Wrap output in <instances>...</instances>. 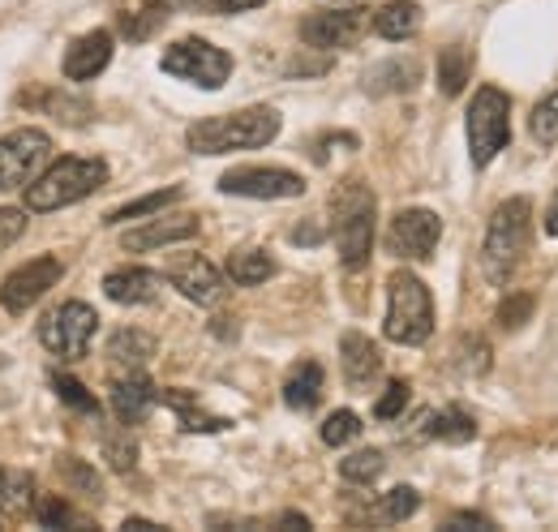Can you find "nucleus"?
Segmentation results:
<instances>
[{
	"instance_id": "a19ab883",
	"label": "nucleus",
	"mask_w": 558,
	"mask_h": 532,
	"mask_svg": "<svg viewBox=\"0 0 558 532\" xmlns=\"http://www.w3.org/2000/svg\"><path fill=\"white\" fill-rule=\"evenodd\" d=\"M22 232H26V210H17V206H0V254H4Z\"/></svg>"
},
{
	"instance_id": "c9c22d12",
	"label": "nucleus",
	"mask_w": 558,
	"mask_h": 532,
	"mask_svg": "<svg viewBox=\"0 0 558 532\" xmlns=\"http://www.w3.org/2000/svg\"><path fill=\"white\" fill-rule=\"evenodd\" d=\"M361 438V416L352 412V408H340V412H331L327 421H323V443L327 447H349Z\"/></svg>"
},
{
	"instance_id": "09e8293b",
	"label": "nucleus",
	"mask_w": 558,
	"mask_h": 532,
	"mask_svg": "<svg viewBox=\"0 0 558 532\" xmlns=\"http://www.w3.org/2000/svg\"><path fill=\"white\" fill-rule=\"evenodd\" d=\"M546 232L558 237V194H555V202H550V210H546Z\"/></svg>"
},
{
	"instance_id": "b1692460",
	"label": "nucleus",
	"mask_w": 558,
	"mask_h": 532,
	"mask_svg": "<svg viewBox=\"0 0 558 532\" xmlns=\"http://www.w3.org/2000/svg\"><path fill=\"white\" fill-rule=\"evenodd\" d=\"M421 425H425V438H438V443H451V447L477 438V421H473L464 408H456V403L442 408V412H425Z\"/></svg>"
},
{
	"instance_id": "dca6fc26",
	"label": "nucleus",
	"mask_w": 558,
	"mask_h": 532,
	"mask_svg": "<svg viewBox=\"0 0 558 532\" xmlns=\"http://www.w3.org/2000/svg\"><path fill=\"white\" fill-rule=\"evenodd\" d=\"M340 370H344V383L352 391H365L383 378V352L369 335L344 331L340 335Z\"/></svg>"
},
{
	"instance_id": "e433bc0d",
	"label": "nucleus",
	"mask_w": 558,
	"mask_h": 532,
	"mask_svg": "<svg viewBox=\"0 0 558 532\" xmlns=\"http://www.w3.org/2000/svg\"><path fill=\"white\" fill-rule=\"evenodd\" d=\"M533 305H537V301H533L529 292H507L502 305H498V314H494V323H498L502 331H520V327L533 318Z\"/></svg>"
},
{
	"instance_id": "6ab92c4d",
	"label": "nucleus",
	"mask_w": 558,
	"mask_h": 532,
	"mask_svg": "<svg viewBox=\"0 0 558 532\" xmlns=\"http://www.w3.org/2000/svg\"><path fill=\"white\" fill-rule=\"evenodd\" d=\"M155 403H159V387H155L142 370H134L130 378H121V383L112 387V412H117L121 425H142Z\"/></svg>"
},
{
	"instance_id": "2f4dec72",
	"label": "nucleus",
	"mask_w": 558,
	"mask_h": 532,
	"mask_svg": "<svg viewBox=\"0 0 558 532\" xmlns=\"http://www.w3.org/2000/svg\"><path fill=\"white\" fill-rule=\"evenodd\" d=\"M99 447H104V460H108L112 472H134V468H138V443H134L130 425H121V430H104Z\"/></svg>"
},
{
	"instance_id": "7c9ffc66",
	"label": "nucleus",
	"mask_w": 558,
	"mask_h": 532,
	"mask_svg": "<svg viewBox=\"0 0 558 532\" xmlns=\"http://www.w3.org/2000/svg\"><path fill=\"white\" fill-rule=\"evenodd\" d=\"M181 185H168V190H155V194H142V198L125 202V206H117V210H108V219L104 223H125V219H142V215H159V210H168V206H177L181 202Z\"/></svg>"
},
{
	"instance_id": "f03ea898",
	"label": "nucleus",
	"mask_w": 558,
	"mask_h": 532,
	"mask_svg": "<svg viewBox=\"0 0 558 532\" xmlns=\"http://www.w3.org/2000/svg\"><path fill=\"white\" fill-rule=\"evenodd\" d=\"M279 137V112L258 104V108H241V112H223L194 121L185 130V146L194 155H232V150H258Z\"/></svg>"
},
{
	"instance_id": "4c0bfd02",
	"label": "nucleus",
	"mask_w": 558,
	"mask_h": 532,
	"mask_svg": "<svg viewBox=\"0 0 558 532\" xmlns=\"http://www.w3.org/2000/svg\"><path fill=\"white\" fill-rule=\"evenodd\" d=\"M529 130H533V137H537L542 146H555V142H558V90H550V95H546V99L533 108Z\"/></svg>"
},
{
	"instance_id": "0eeeda50",
	"label": "nucleus",
	"mask_w": 558,
	"mask_h": 532,
	"mask_svg": "<svg viewBox=\"0 0 558 532\" xmlns=\"http://www.w3.org/2000/svg\"><path fill=\"white\" fill-rule=\"evenodd\" d=\"M52 159V137L44 130H13L0 137V194L26 190Z\"/></svg>"
},
{
	"instance_id": "f8f14e48",
	"label": "nucleus",
	"mask_w": 558,
	"mask_h": 532,
	"mask_svg": "<svg viewBox=\"0 0 558 532\" xmlns=\"http://www.w3.org/2000/svg\"><path fill=\"white\" fill-rule=\"evenodd\" d=\"M438 241H442V219H438L434 210H425V206L400 210V215L391 219V228H387V250H391L396 258H404V263H425V258H434Z\"/></svg>"
},
{
	"instance_id": "5701e85b",
	"label": "nucleus",
	"mask_w": 558,
	"mask_h": 532,
	"mask_svg": "<svg viewBox=\"0 0 558 532\" xmlns=\"http://www.w3.org/2000/svg\"><path fill=\"white\" fill-rule=\"evenodd\" d=\"M323 387H327L323 365H318V361H301V365L288 374V383H283V403H288L292 412H310V408H318Z\"/></svg>"
},
{
	"instance_id": "49530a36",
	"label": "nucleus",
	"mask_w": 558,
	"mask_h": 532,
	"mask_svg": "<svg viewBox=\"0 0 558 532\" xmlns=\"http://www.w3.org/2000/svg\"><path fill=\"white\" fill-rule=\"evenodd\" d=\"M210 331L223 335V339H232V335H236V318H215V323H210Z\"/></svg>"
},
{
	"instance_id": "412c9836",
	"label": "nucleus",
	"mask_w": 558,
	"mask_h": 532,
	"mask_svg": "<svg viewBox=\"0 0 558 532\" xmlns=\"http://www.w3.org/2000/svg\"><path fill=\"white\" fill-rule=\"evenodd\" d=\"M155 352H159L155 335L138 331V327H121V331H112V339H108V361L121 365V370H130V374H134V370H146Z\"/></svg>"
},
{
	"instance_id": "1a4fd4ad",
	"label": "nucleus",
	"mask_w": 558,
	"mask_h": 532,
	"mask_svg": "<svg viewBox=\"0 0 558 532\" xmlns=\"http://www.w3.org/2000/svg\"><path fill=\"white\" fill-rule=\"evenodd\" d=\"M95 331H99L95 305H86V301H65V305H57V310L44 318L39 343H44L52 356H61V361H77V356H86Z\"/></svg>"
},
{
	"instance_id": "a18cd8bd",
	"label": "nucleus",
	"mask_w": 558,
	"mask_h": 532,
	"mask_svg": "<svg viewBox=\"0 0 558 532\" xmlns=\"http://www.w3.org/2000/svg\"><path fill=\"white\" fill-rule=\"evenodd\" d=\"M327 69H331V61H327L323 52H318V57H292V61H288V73H292V77H296V73H301V77H305V73H327Z\"/></svg>"
},
{
	"instance_id": "72a5a7b5",
	"label": "nucleus",
	"mask_w": 558,
	"mask_h": 532,
	"mask_svg": "<svg viewBox=\"0 0 558 532\" xmlns=\"http://www.w3.org/2000/svg\"><path fill=\"white\" fill-rule=\"evenodd\" d=\"M48 383H52V391L61 396V403H70L73 412H86V416H99V403H95V396L73 378V374H65V370H52L48 374Z\"/></svg>"
},
{
	"instance_id": "ddd939ff",
	"label": "nucleus",
	"mask_w": 558,
	"mask_h": 532,
	"mask_svg": "<svg viewBox=\"0 0 558 532\" xmlns=\"http://www.w3.org/2000/svg\"><path fill=\"white\" fill-rule=\"evenodd\" d=\"M361 31H365L361 9H327V13H310L301 22V44L314 52H340L361 39Z\"/></svg>"
},
{
	"instance_id": "de8ad7c7",
	"label": "nucleus",
	"mask_w": 558,
	"mask_h": 532,
	"mask_svg": "<svg viewBox=\"0 0 558 532\" xmlns=\"http://www.w3.org/2000/svg\"><path fill=\"white\" fill-rule=\"evenodd\" d=\"M279 524H283V529H310V520H305V516H296V511L279 516Z\"/></svg>"
},
{
	"instance_id": "20e7f679",
	"label": "nucleus",
	"mask_w": 558,
	"mask_h": 532,
	"mask_svg": "<svg viewBox=\"0 0 558 532\" xmlns=\"http://www.w3.org/2000/svg\"><path fill=\"white\" fill-rule=\"evenodd\" d=\"M331 237L340 250L344 270H361L374 254V219H378V202L365 181H344L331 198Z\"/></svg>"
},
{
	"instance_id": "4468645a",
	"label": "nucleus",
	"mask_w": 558,
	"mask_h": 532,
	"mask_svg": "<svg viewBox=\"0 0 558 532\" xmlns=\"http://www.w3.org/2000/svg\"><path fill=\"white\" fill-rule=\"evenodd\" d=\"M168 283L185 297V301H194V305H219V297H223V275H219V266L203 258V254H185V258H172L168 263Z\"/></svg>"
},
{
	"instance_id": "c03bdc74",
	"label": "nucleus",
	"mask_w": 558,
	"mask_h": 532,
	"mask_svg": "<svg viewBox=\"0 0 558 532\" xmlns=\"http://www.w3.org/2000/svg\"><path fill=\"white\" fill-rule=\"evenodd\" d=\"M288 237H292V245H323V237H327V228H323L318 219H310V223H301V228H292Z\"/></svg>"
},
{
	"instance_id": "c756f323",
	"label": "nucleus",
	"mask_w": 558,
	"mask_h": 532,
	"mask_svg": "<svg viewBox=\"0 0 558 532\" xmlns=\"http://www.w3.org/2000/svg\"><path fill=\"white\" fill-rule=\"evenodd\" d=\"M469 73H473V61H469V52L460 44H451V48L438 52V90L447 99H456L469 86Z\"/></svg>"
},
{
	"instance_id": "393cba45",
	"label": "nucleus",
	"mask_w": 558,
	"mask_h": 532,
	"mask_svg": "<svg viewBox=\"0 0 558 532\" xmlns=\"http://www.w3.org/2000/svg\"><path fill=\"white\" fill-rule=\"evenodd\" d=\"M421 507V494L413 485H396V489H387L369 511H365V520L369 524H378V529H391V524H404L409 516H417Z\"/></svg>"
},
{
	"instance_id": "58836bf2",
	"label": "nucleus",
	"mask_w": 558,
	"mask_h": 532,
	"mask_svg": "<svg viewBox=\"0 0 558 532\" xmlns=\"http://www.w3.org/2000/svg\"><path fill=\"white\" fill-rule=\"evenodd\" d=\"M409 396H413V391H409V383H400V378H396V383H391V387L378 396V403H374V416H378V421H396V416L409 408Z\"/></svg>"
},
{
	"instance_id": "37998d69",
	"label": "nucleus",
	"mask_w": 558,
	"mask_h": 532,
	"mask_svg": "<svg viewBox=\"0 0 558 532\" xmlns=\"http://www.w3.org/2000/svg\"><path fill=\"white\" fill-rule=\"evenodd\" d=\"M258 4H267V0H194V9H207V13H245Z\"/></svg>"
},
{
	"instance_id": "cd10ccee",
	"label": "nucleus",
	"mask_w": 558,
	"mask_h": 532,
	"mask_svg": "<svg viewBox=\"0 0 558 532\" xmlns=\"http://www.w3.org/2000/svg\"><path fill=\"white\" fill-rule=\"evenodd\" d=\"M276 270L279 266L267 250H236V254L228 258V279L241 283V288H258V283H267Z\"/></svg>"
},
{
	"instance_id": "9d476101",
	"label": "nucleus",
	"mask_w": 558,
	"mask_h": 532,
	"mask_svg": "<svg viewBox=\"0 0 558 532\" xmlns=\"http://www.w3.org/2000/svg\"><path fill=\"white\" fill-rule=\"evenodd\" d=\"M219 194H232V198H258V202H283V198H301L305 194V181L288 168H263V164H250V168H228L219 177Z\"/></svg>"
},
{
	"instance_id": "3c124183",
	"label": "nucleus",
	"mask_w": 558,
	"mask_h": 532,
	"mask_svg": "<svg viewBox=\"0 0 558 532\" xmlns=\"http://www.w3.org/2000/svg\"><path fill=\"white\" fill-rule=\"evenodd\" d=\"M4 481H9V468H0V494H4ZM0 529H4V511H0Z\"/></svg>"
},
{
	"instance_id": "9b49d317",
	"label": "nucleus",
	"mask_w": 558,
	"mask_h": 532,
	"mask_svg": "<svg viewBox=\"0 0 558 532\" xmlns=\"http://www.w3.org/2000/svg\"><path fill=\"white\" fill-rule=\"evenodd\" d=\"M65 275V266L61 258H31V263H22L13 275H4V283H0V310L4 314H26V310H35L44 297H48V288H57V279Z\"/></svg>"
},
{
	"instance_id": "f704fd0d",
	"label": "nucleus",
	"mask_w": 558,
	"mask_h": 532,
	"mask_svg": "<svg viewBox=\"0 0 558 532\" xmlns=\"http://www.w3.org/2000/svg\"><path fill=\"white\" fill-rule=\"evenodd\" d=\"M57 472L65 476V485L77 489V494H90V498H99L104 494V481H99V472L90 464H82L77 456H57Z\"/></svg>"
},
{
	"instance_id": "8fccbe9b",
	"label": "nucleus",
	"mask_w": 558,
	"mask_h": 532,
	"mask_svg": "<svg viewBox=\"0 0 558 532\" xmlns=\"http://www.w3.org/2000/svg\"><path fill=\"white\" fill-rule=\"evenodd\" d=\"M125 532H159V524H150V520H125Z\"/></svg>"
},
{
	"instance_id": "aec40b11",
	"label": "nucleus",
	"mask_w": 558,
	"mask_h": 532,
	"mask_svg": "<svg viewBox=\"0 0 558 532\" xmlns=\"http://www.w3.org/2000/svg\"><path fill=\"white\" fill-rule=\"evenodd\" d=\"M421 65L413 57H391V61H378V65L365 69V90L369 95H409L417 90Z\"/></svg>"
},
{
	"instance_id": "473e14b6",
	"label": "nucleus",
	"mask_w": 558,
	"mask_h": 532,
	"mask_svg": "<svg viewBox=\"0 0 558 532\" xmlns=\"http://www.w3.org/2000/svg\"><path fill=\"white\" fill-rule=\"evenodd\" d=\"M383 472H387V456H383V451H374V447L352 451L349 460H340V476H344L349 485H374Z\"/></svg>"
},
{
	"instance_id": "6e6552de",
	"label": "nucleus",
	"mask_w": 558,
	"mask_h": 532,
	"mask_svg": "<svg viewBox=\"0 0 558 532\" xmlns=\"http://www.w3.org/2000/svg\"><path fill=\"white\" fill-rule=\"evenodd\" d=\"M163 73L181 77V82H194L203 90H219L228 77H232V57L223 48H215L207 39H177L168 52H163Z\"/></svg>"
},
{
	"instance_id": "a878e982",
	"label": "nucleus",
	"mask_w": 558,
	"mask_h": 532,
	"mask_svg": "<svg viewBox=\"0 0 558 532\" xmlns=\"http://www.w3.org/2000/svg\"><path fill=\"white\" fill-rule=\"evenodd\" d=\"M159 399L181 416V430H190V434H219V430H228V421L223 416H210L198 408V399L190 396V391H159Z\"/></svg>"
},
{
	"instance_id": "ea45409f",
	"label": "nucleus",
	"mask_w": 558,
	"mask_h": 532,
	"mask_svg": "<svg viewBox=\"0 0 558 532\" xmlns=\"http://www.w3.org/2000/svg\"><path fill=\"white\" fill-rule=\"evenodd\" d=\"M460 370H464V374H486L489 370V343L482 335H469V339L460 343Z\"/></svg>"
},
{
	"instance_id": "423d86ee",
	"label": "nucleus",
	"mask_w": 558,
	"mask_h": 532,
	"mask_svg": "<svg viewBox=\"0 0 558 532\" xmlns=\"http://www.w3.org/2000/svg\"><path fill=\"white\" fill-rule=\"evenodd\" d=\"M464 130H469V159H473V168H489L498 159V150L507 146V137H511V99H507V90L477 86V95L469 104Z\"/></svg>"
},
{
	"instance_id": "f3484780",
	"label": "nucleus",
	"mask_w": 558,
	"mask_h": 532,
	"mask_svg": "<svg viewBox=\"0 0 558 532\" xmlns=\"http://www.w3.org/2000/svg\"><path fill=\"white\" fill-rule=\"evenodd\" d=\"M112 61V35L108 31H90V35H82V39H73L70 48H65V77L70 82H90V77H99L104 69Z\"/></svg>"
},
{
	"instance_id": "7ed1b4c3",
	"label": "nucleus",
	"mask_w": 558,
	"mask_h": 532,
	"mask_svg": "<svg viewBox=\"0 0 558 532\" xmlns=\"http://www.w3.org/2000/svg\"><path fill=\"white\" fill-rule=\"evenodd\" d=\"M104 185H108V164L104 159H95V155H65V159L48 164L26 185V210L52 215V210H65L73 202L90 198Z\"/></svg>"
},
{
	"instance_id": "39448f33",
	"label": "nucleus",
	"mask_w": 558,
	"mask_h": 532,
	"mask_svg": "<svg viewBox=\"0 0 558 532\" xmlns=\"http://www.w3.org/2000/svg\"><path fill=\"white\" fill-rule=\"evenodd\" d=\"M383 335L391 343H404V348H421L434 335V297H429V288L413 270H396L387 279V323H383Z\"/></svg>"
},
{
	"instance_id": "f257e3e1",
	"label": "nucleus",
	"mask_w": 558,
	"mask_h": 532,
	"mask_svg": "<svg viewBox=\"0 0 558 532\" xmlns=\"http://www.w3.org/2000/svg\"><path fill=\"white\" fill-rule=\"evenodd\" d=\"M533 245V202L507 198L494 206L482 241V270L494 288H507L515 279V270L524 266V254Z\"/></svg>"
},
{
	"instance_id": "c85d7f7f",
	"label": "nucleus",
	"mask_w": 558,
	"mask_h": 532,
	"mask_svg": "<svg viewBox=\"0 0 558 532\" xmlns=\"http://www.w3.org/2000/svg\"><path fill=\"white\" fill-rule=\"evenodd\" d=\"M168 17H172V9H168L163 0H146L134 13H121V35H125L130 44H142V39H150L155 31H163Z\"/></svg>"
},
{
	"instance_id": "bb28decb",
	"label": "nucleus",
	"mask_w": 558,
	"mask_h": 532,
	"mask_svg": "<svg viewBox=\"0 0 558 532\" xmlns=\"http://www.w3.org/2000/svg\"><path fill=\"white\" fill-rule=\"evenodd\" d=\"M44 529H57V532H82V529H95L77 507H70L65 498L57 494H35V511H31Z\"/></svg>"
},
{
	"instance_id": "a211bd4d",
	"label": "nucleus",
	"mask_w": 558,
	"mask_h": 532,
	"mask_svg": "<svg viewBox=\"0 0 558 532\" xmlns=\"http://www.w3.org/2000/svg\"><path fill=\"white\" fill-rule=\"evenodd\" d=\"M159 283L163 279L146 266H117V270L104 275V297L117 301V305H155Z\"/></svg>"
},
{
	"instance_id": "2eb2a0df",
	"label": "nucleus",
	"mask_w": 558,
	"mask_h": 532,
	"mask_svg": "<svg viewBox=\"0 0 558 532\" xmlns=\"http://www.w3.org/2000/svg\"><path fill=\"white\" fill-rule=\"evenodd\" d=\"M198 237V215H159L142 228H130L121 237V250L125 254H150V250H168V245H181Z\"/></svg>"
},
{
	"instance_id": "4be33fe9",
	"label": "nucleus",
	"mask_w": 558,
	"mask_h": 532,
	"mask_svg": "<svg viewBox=\"0 0 558 532\" xmlns=\"http://www.w3.org/2000/svg\"><path fill=\"white\" fill-rule=\"evenodd\" d=\"M421 31V4L417 0H391L374 9V35L387 44H404Z\"/></svg>"
},
{
	"instance_id": "79ce46f5",
	"label": "nucleus",
	"mask_w": 558,
	"mask_h": 532,
	"mask_svg": "<svg viewBox=\"0 0 558 532\" xmlns=\"http://www.w3.org/2000/svg\"><path fill=\"white\" fill-rule=\"evenodd\" d=\"M447 532H494L486 516H477V511H456L451 520H447Z\"/></svg>"
}]
</instances>
